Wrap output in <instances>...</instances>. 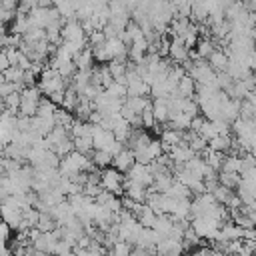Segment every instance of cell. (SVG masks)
I'll use <instances>...</instances> for the list:
<instances>
[{
  "mask_svg": "<svg viewBox=\"0 0 256 256\" xmlns=\"http://www.w3.org/2000/svg\"><path fill=\"white\" fill-rule=\"evenodd\" d=\"M42 92L38 86H24L20 90V106H18V114L20 116H36L38 104H40Z\"/></svg>",
  "mask_w": 256,
  "mask_h": 256,
  "instance_id": "6da1fadb",
  "label": "cell"
},
{
  "mask_svg": "<svg viewBox=\"0 0 256 256\" xmlns=\"http://www.w3.org/2000/svg\"><path fill=\"white\" fill-rule=\"evenodd\" d=\"M190 226H192V230H194L200 238L212 240V238L218 234L222 222H220L218 218H214V216H194L192 222H190Z\"/></svg>",
  "mask_w": 256,
  "mask_h": 256,
  "instance_id": "7a4b0ae2",
  "label": "cell"
},
{
  "mask_svg": "<svg viewBox=\"0 0 256 256\" xmlns=\"http://www.w3.org/2000/svg\"><path fill=\"white\" fill-rule=\"evenodd\" d=\"M100 186L102 190H108L112 194H124V176L116 168H102L100 170Z\"/></svg>",
  "mask_w": 256,
  "mask_h": 256,
  "instance_id": "3957f363",
  "label": "cell"
},
{
  "mask_svg": "<svg viewBox=\"0 0 256 256\" xmlns=\"http://www.w3.org/2000/svg\"><path fill=\"white\" fill-rule=\"evenodd\" d=\"M60 34H62L64 42H84L86 40V32L82 30L80 20H76V18L64 20V24L60 28Z\"/></svg>",
  "mask_w": 256,
  "mask_h": 256,
  "instance_id": "277c9868",
  "label": "cell"
},
{
  "mask_svg": "<svg viewBox=\"0 0 256 256\" xmlns=\"http://www.w3.org/2000/svg\"><path fill=\"white\" fill-rule=\"evenodd\" d=\"M128 180L138 182V184H142V186H146V188H148V186H152L154 176H152V172H150L148 164L134 162V164H132V168L128 170Z\"/></svg>",
  "mask_w": 256,
  "mask_h": 256,
  "instance_id": "5b68a950",
  "label": "cell"
},
{
  "mask_svg": "<svg viewBox=\"0 0 256 256\" xmlns=\"http://www.w3.org/2000/svg\"><path fill=\"white\" fill-rule=\"evenodd\" d=\"M168 154H170V158H172V162H174L176 166H184L190 158H194V156H196V152H194L186 142H180V144L172 146Z\"/></svg>",
  "mask_w": 256,
  "mask_h": 256,
  "instance_id": "8992f818",
  "label": "cell"
},
{
  "mask_svg": "<svg viewBox=\"0 0 256 256\" xmlns=\"http://www.w3.org/2000/svg\"><path fill=\"white\" fill-rule=\"evenodd\" d=\"M184 142V132L182 130H176V128H164L162 134H160V144H162V150L164 152H170L172 146Z\"/></svg>",
  "mask_w": 256,
  "mask_h": 256,
  "instance_id": "52a82bcc",
  "label": "cell"
},
{
  "mask_svg": "<svg viewBox=\"0 0 256 256\" xmlns=\"http://www.w3.org/2000/svg\"><path fill=\"white\" fill-rule=\"evenodd\" d=\"M146 194H148V188L146 186L124 178V196L126 198H130L134 202H146Z\"/></svg>",
  "mask_w": 256,
  "mask_h": 256,
  "instance_id": "ba28073f",
  "label": "cell"
},
{
  "mask_svg": "<svg viewBox=\"0 0 256 256\" xmlns=\"http://www.w3.org/2000/svg\"><path fill=\"white\" fill-rule=\"evenodd\" d=\"M168 56L176 62V64H182L186 60H190V50L182 44L180 38H172L170 40V50H168Z\"/></svg>",
  "mask_w": 256,
  "mask_h": 256,
  "instance_id": "9c48e42d",
  "label": "cell"
},
{
  "mask_svg": "<svg viewBox=\"0 0 256 256\" xmlns=\"http://www.w3.org/2000/svg\"><path fill=\"white\" fill-rule=\"evenodd\" d=\"M134 162H136V160H134V152H132L130 148H122V150L112 158V164H114V168H116L118 172H128Z\"/></svg>",
  "mask_w": 256,
  "mask_h": 256,
  "instance_id": "30bf717a",
  "label": "cell"
},
{
  "mask_svg": "<svg viewBox=\"0 0 256 256\" xmlns=\"http://www.w3.org/2000/svg\"><path fill=\"white\" fill-rule=\"evenodd\" d=\"M72 60H74V64H76L78 70H92V66L96 64V60H94V52H92L90 46H84Z\"/></svg>",
  "mask_w": 256,
  "mask_h": 256,
  "instance_id": "8fae6325",
  "label": "cell"
},
{
  "mask_svg": "<svg viewBox=\"0 0 256 256\" xmlns=\"http://www.w3.org/2000/svg\"><path fill=\"white\" fill-rule=\"evenodd\" d=\"M206 62L210 64V68L214 72H226V66H228V54L220 48H214L212 54L206 58Z\"/></svg>",
  "mask_w": 256,
  "mask_h": 256,
  "instance_id": "7c38bea8",
  "label": "cell"
},
{
  "mask_svg": "<svg viewBox=\"0 0 256 256\" xmlns=\"http://www.w3.org/2000/svg\"><path fill=\"white\" fill-rule=\"evenodd\" d=\"M176 94L182 96V98H194V94H196V82L192 80V76L184 74V76L178 80V84H176Z\"/></svg>",
  "mask_w": 256,
  "mask_h": 256,
  "instance_id": "4fadbf2b",
  "label": "cell"
},
{
  "mask_svg": "<svg viewBox=\"0 0 256 256\" xmlns=\"http://www.w3.org/2000/svg\"><path fill=\"white\" fill-rule=\"evenodd\" d=\"M152 114H154L156 124H166L168 122V98H154Z\"/></svg>",
  "mask_w": 256,
  "mask_h": 256,
  "instance_id": "5bb4252c",
  "label": "cell"
},
{
  "mask_svg": "<svg viewBox=\"0 0 256 256\" xmlns=\"http://www.w3.org/2000/svg\"><path fill=\"white\" fill-rule=\"evenodd\" d=\"M208 148L214 150V152L228 154L230 148H232V138H230V134H218V136H214L212 140H208Z\"/></svg>",
  "mask_w": 256,
  "mask_h": 256,
  "instance_id": "9a60e30c",
  "label": "cell"
},
{
  "mask_svg": "<svg viewBox=\"0 0 256 256\" xmlns=\"http://www.w3.org/2000/svg\"><path fill=\"white\" fill-rule=\"evenodd\" d=\"M152 228L160 234V238L170 236V232H172V228H174V220L170 218V214H158L156 220H154V226H152Z\"/></svg>",
  "mask_w": 256,
  "mask_h": 256,
  "instance_id": "2e32d148",
  "label": "cell"
},
{
  "mask_svg": "<svg viewBox=\"0 0 256 256\" xmlns=\"http://www.w3.org/2000/svg\"><path fill=\"white\" fill-rule=\"evenodd\" d=\"M106 66H108V72H110L112 80L124 82V76L128 72V62L126 60H110V62H106Z\"/></svg>",
  "mask_w": 256,
  "mask_h": 256,
  "instance_id": "e0dca14e",
  "label": "cell"
},
{
  "mask_svg": "<svg viewBox=\"0 0 256 256\" xmlns=\"http://www.w3.org/2000/svg\"><path fill=\"white\" fill-rule=\"evenodd\" d=\"M156 216H158V214H156V212H154V210H152V208H150V206L144 202V204L140 206L138 214H136V220H138V222H140L144 228H152V226H154Z\"/></svg>",
  "mask_w": 256,
  "mask_h": 256,
  "instance_id": "ac0fdd59",
  "label": "cell"
},
{
  "mask_svg": "<svg viewBox=\"0 0 256 256\" xmlns=\"http://www.w3.org/2000/svg\"><path fill=\"white\" fill-rule=\"evenodd\" d=\"M220 172H236V174H240L242 172V156H238V154L224 156Z\"/></svg>",
  "mask_w": 256,
  "mask_h": 256,
  "instance_id": "d6986e66",
  "label": "cell"
},
{
  "mask_svg": "<svg viewBox=\"0 0 256 256\" xmlns=\"http://www.w3.org/2000/svg\"><path fill=\"white\" fill-rule=\"evenodd\" d=\"M124 104H126L130 110H134L136 114H142L144 108H148L152 102H150L146 96H126V98H124Z\"/></svg>",
  "mask_w": 256,
  "mask_h": 256,
  "instance_id": "ffe728a7",
  "label": "cell"
},
{
  "mask_svg": "<svg viewBox=\"0 0 256 256\" xmlns=\"http://www.w3.org/2000/svg\"><path fill=\"white\" fill-rule=\"evenodd\" d=\"M162 194H166V196H170V198H176V200H182V198H190V190L182 184V182H178V180H174L170 186H168V190L166 192H162Z\"/></svg>",
  "mask_w": 256,
  "mask_h": 256,
  "instance_id": "44dd1931",
  "label": "cell"
},
{
  "mask_svg": "<svg viewBox=\"0 0 256 256\" xmlns=\"http://www.w3.org/2000/svg\"><path fill=\"white\" fill-rule=\"evenodd\" d=\"M150 92V84H146L142 78L126 84V96H146Z\"/></svg>",
  "mask_w": 256,
  "mask_h": 256,
  "instance_id": "7402d4cb",
  "label": "cell"
},
{
  "mask_svg": "<svg viewBox=\"0 0 256 256\" xmlns=\"http://www.w3.org/2000/svg\"><path fill=\"white\" fill-rule=\"evenodd\" d=\"M240 180H242V176L236 174V172H220V174H218V182H220L222 186L230 188V190H236V188L240 186Z\"/></svg>",
  "mask_w": 256,
  "mask_h": 256,
  "instance_id": "603a6c76",
  "label": "cell"
},
{
  "mask_svg": "<svg viewBox=\"0 0 256 256\" xmlns=\"http://www.w3.org/2000/svg\"><path fill=\"white\" fill-rule=\"evenodd\" d=\"M112 158H114V156H112L110 152H106V150H94V154H92L90 160H92V164H94L96 168L102 170V168H108V166L112 164Z\"/></svg>",
  "mask_w": 256,
  "mask_h": 256,
  "instance_id": "cb8c5ba5",
  "label": "cell"
},
{
  "mask_svg": "<svg viewBox=\"0 0 256 256\" xmlns=\"http://www.w3.org/2000/svg\"><path fill=\"white\" fill-rule=\"evenodd\" d=\"M76 106H78V92H76L72 86H68V88L64 90V100H62V106H60V108L74 112Z\"/></svg>",
  "mask_w": 256,
  "mask_h": 256,
  "instance_id": "d4e9b609",
  "label": "cell"
},
{
  "mask_svg": "<svg viewBox=\"0 0 256 256\" xmlns=\"http://www.w3.org/2000/svg\"><path fill=\"white\" fill-rule=\"evenodd\" d=\"M56 104L50 102V98H40V104H38V110H36V116L40 118H54V112H56Z\"/></svg>",
  "mask_w": 256,
  "mask_h": 256,
  "instance_id": "484cf974",
  "label": "cell"
},
{
  "mask_svg": "<svg viewBox=\"0 0 256 256\" xmlns=\"http://www.w3.org/2000/svg\"><path fill=\"white\" fill-rule=\"evenodd\" d=\"M76 118L70 114V110H64V108H56V112H54V122H56V126H64V128H68L70 130V126H72V122H74Z\"/></svg>",
  "mask_w": 256,
  "mask_h": 256,
  "instance_id": "4316f807",
  "label": "cell"
},
{
  "mask_svg": "<svg viewBox=\"0 0 256 256\" xmlns=\"http://www.w3.org/2000/svg\"><path fill=\"white\" fill-rule=\"evenodd\" d=\"M72 140H74V150L80 152V154H90L94 150L92 136H78V138H72Z\"/></svg>",
  "mask_w": 256,
  "mask_h": 256,
  "instance_id": "83f0119b",
  "label": "cell"
},
{
  "mask_svg": "<svg viewBox=\"0 0 256 256\" xmlns=\"http://www.w3.org/2000/svg\"><path fill=\"white\" fill-rule=\"evenodd\" d=\"M58 224H56V220L50 216V212H40V216H38V222H36V228L40 230V232H50V230H54Z\"/></svg>",
  "mask_w": 256,
  "mask_h": 256,
  "instance_id": "f1b7e54d",
  "label": "cell"
},
{
  "mask_svg": "<svg viewBox=\"0 0 256 256\" xmlns=\"http://www.w3.org/2000/svg\"><path fill=\"white\" fill-rule=\"evenodd\" d=\"M130 250H132V244L118 238V240L112 244V248L108 250V256H130Z\"/></svg>",
  "mask_w": 256,
  "mask_h": 256,
  "instance_id": "f546056e",
  "label": "cell"
},
{
  "mask_svg": "<svg viewBox=\"0 0 256 256\" xmlns=\"http://www.w3.org/2000/svg\"><path fill=\"white\" fill-rule=\"evenodd\" d=\"M214 48H216V44H214L212 40H208V38L198 40V42H196V52H194V56H198V58H208Z\"/></svg>",
  "mask_w": 256,
  "mask_h": 256,
  "instance_id": "4dcf8cb0",
  "label": "cell"
},
{
  "mask_svg": "<svg viewBox=\"0 0 256 256\" xmlns=\"http://www.w3.org/2000/svg\"><path fill=\"white\" fill-rule=\"evenodd\" d=\"M28 28H30V24H28V16H26V14L16 12L14 22H12V34H20V36H22Z\"/></svg>",
  "mask_w": 256,
  "mask_h": 256,
  "instance_id": "1f68e13d",
  "label": "cell"
},
{
  "mask_svg": "<svg viewBox=\"0 0 256 256\" xmlns=\"http://www.w3.org/2000/svg\"><path fill=\"white\" fill-rule=\"evenodd\" d=\"M2 102H4V110L16 116V114H18V106H20V92L16 90V92L8 94V96H6Z\"/></svg>",
  "mask_w": 256,
  "mask_h": 256,
  "instance_id": "d6a6232c",
  "label": "cell"
},
{
  "mask_svg": "<svg viewBox=\"0 0 256 256\" xmlns=\"http://www.w3.org/2000/svg\"><path fill=\"white\" fill-rule=\"evenodd\" d=\"M104 90H106L110 96H114V98H126V84H124V82L112 80Z\"/></svg>",
  "mask_w": 256,
  "mask_h": 256,
  "instance_id": "836d02e7",
  "label": "cell"
},
{
  "mask_svg": "<svg viewBox=\"0 0 256 256\" xmlns=\"http://www.w3.org/2000/svg\"><path fill=\"white\" fill-rule=\"evenodd\" d=\"M210 194H212V196L216 198V202H218V204H222V206H224V204L228 202V198H230V196H232L234 192H232L230 188H226V186H222V184L218 182V186H216V188H214V190H212Z\"/></svg>",
  "mask_w": 256,
  "mask_h": 256,
  "instance_id": "e575fe53",
  "label": "cell"
},
{
  "mask_svg": "<svg viewBox=\"0 0 256 256\" xmlns=\"http://www.w3.org/2000/svg\"><path fill=\"white\" fill-rule=\"evenodd\" d=\"M52 150H54L60 158H62V156H66V154H70V152L74 150V140H72V136H68V138H64L62 142H58Z\"/></svg>",
  "mask_w": 256,
  "mask_h": 256,
  "instance_id": "d590c367",
  "label": "cell"
},
{
  "mask_svg": "<svg viewBox=\"0 0 256 256\" xmlns=\"http://www.w3.org/2000/svg\"><path fill=\"white\" fill-rule=\"evenodd\" d=\"M140 120H142V128H152L156 126V120H154V114H152V104L148 108H144V112L140 114Z\"/></svg>",
  "mask_w": 256,
  "mask_h": 256,
  "instance_id": "8d00e7d4",
  "label": "cell"
},
{
  "mask_svg": "<svg viewBox=\"0 0 256 256\" xmlns=\"http://www.w3.org/2000/svg\"><path fill=\"white\" fill-rule=\"evenodd\" d=\"M38 8V0H18V10L20 14H28L30 10Z\"/></svg>",
  "mask_w": 256,
  "mask_h": 256,
  "instance_id": "74e56055",
  "label": "cell"
},
{
  "mask_svg": "<svg viewBox=\"0 0 256 256\" xmlns=\"http://www.w3.org/2000/svg\"><path fill=\"white\" fill-rule=\"evenodd\" d=\"M66 88H68V86H66ZM48 98H50V102H54L56 106H62V100H64V90H56V92L48 94Z\"/></svg>",
  "mask_w": 256,
  "mask_h": 256,
  "instance_id": "f35d334b",
  "label": "cell"
},
{
  "mask_svg": "<svg viewBox=\"0 0 256 256\" xmlns=\"http://www.w3.org/2000/svg\"><path fill=\"white\" fill-rule=\"evenodd\" d=\"M8 66H10V62H8L6 52H4V48H2V50H0V72H4Z\"/></svg>",
  "mask_w": 256,
  "mask_h": 256,
  "instance_id": "ab89813d",
  "label": "cell"
},
{
  "mask_svg": "<svg viewBox=\"0 0 256 256\" xmlns=\"http://www.w3.org/2000/svg\"><path fill=\"white\" fill-rule=\"evenodd\" d=\"M244 100H248V102H250V104L256 108V90H252V92H250V94H248Z\"/></svg>",
  "mask_w": 256,
  "mask_h": 256,
  "instance_id": "60d3db41",
  "label": "cell"
},
{
  "mask_svg": "<svg viewBox=\"0 0 256 256\" xmlns=\"http://www.w3.org/2000/svg\"><path fill=\"white\" fill-rule=\"evenodd\" d=\"M250 36H252V42H254V50H256V28H252Z\"/></svg>",
  "mask_w": 256,
  "mask_h": 256,
  "instance_id": "b9f144b4",
  "label": "cell"
},
{
  "mask_svg": "<svg viewBox=\"0 0 256 256\" xmlns=\"http://www.w3.org/2000/svg\"><path fill=\"white\" fill-rule=\"evenodd\" d=\"M62 256H78V254H76L74 250H68V252H66V254H62Z\"/></svg>",
  "mask_w": 256,
  "mask_h": 256,
  "instance_id": "7bdbcfd3",
  "label": "cell"
},
{
  "mask_svg": "<svg viewBox=\"0 0 256 256\" xmlns=\"http://www.w3.org/2000/svg\"><path fill=\"white\" fill-rule=\"evenodd\" d=\"M252 256H256V250H254V252H252Z\"/></svg>",
  "mask_w": 256,
  "mask_h": 256,
  "instance_id": "ee69618b",
  "label": "cell"
}]
</instances>
